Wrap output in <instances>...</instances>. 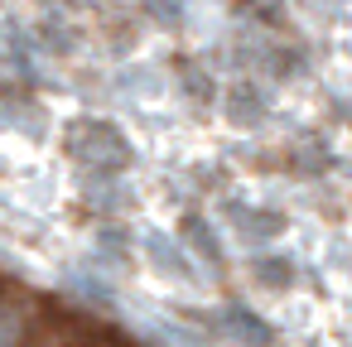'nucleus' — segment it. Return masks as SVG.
Returning a JSON list of instances; mask_svg holds the SVG:
<instances>
[{
    "label": "nucleus",
    "mask_w": 352,
    "mask_h": 347,
    "mask_svg": "<svg viewBox=\"0 0 352 347\" xmlns=\"http://www.w3.org/2000/svg\"><path fill=\"white\" fill-rule=\"evenodd\" d=\"M44 304L25 289H0V347H30Z\"/></svg>",
    "instance_id": "f257e3e1"
}]
</instances>
